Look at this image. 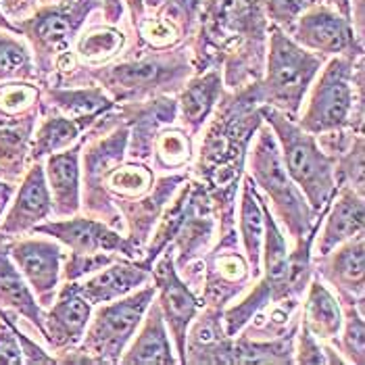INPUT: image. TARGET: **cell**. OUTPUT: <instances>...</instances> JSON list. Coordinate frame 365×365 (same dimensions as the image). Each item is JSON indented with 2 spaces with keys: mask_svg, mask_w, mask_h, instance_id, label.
Masks as SVG:
<instances>
[{
  "mask_svg": "<svg viewBox=\"0 0 365 365\" xmlns=\"http://www.w3.org/2000/svg\"><path fill=\"white\" fill-rule=\"evenodd\" d=\"M222 236H224L222 242L205 263L207 280L202 282L198 299L202 301V305H213V307L224 309L227 301H232L238 292H242L245 284L253 274H251L247 257H242L236 251L234 232L227 230Z\"/></svg>",
  "mask_w": 365,
  "mask_h": 365,
  "instance_id": "5bb4252c",
  "label": "cell"
},
{
  "mask_svg": "<svg viewBox=\"0 0 365 365\" xmlns=\"http://www.w3.org/2000/svg\"><path fill=\"white\" fill-rule=\"evenodd\" d=\"M307 299L303 305L301 324L309 330L317 340H334L342 330V307L338 297L315 276L307 284Z\"/></svg>",
  "mask_w": 365,
  "mask_h": 365,
  "instance_id": "83f0119b",
  "label": "cell"
},
{
  "mask_svg": "<svg viewBox=\"0 0 365 365\" xmlns=\"http://www.w3.org/2000/svg\"><path fill=\"white\" fill-rule=\"evenodd\" d=\"M142 328L130 349L121 355L123 365H173L178 357L173 355L171 342L165 328V319L159 303H150L142 317Z\"/></svg>",
  "mask_w": 365,
  "mask_h": 365,
  "instance_id": "484cf974",
  "label": "cell"
},
{
  "mask_svg": "<svg viewBox=\"0 0 365 365\" xmlns=\"http://www.w3.org/2000/svg\"><path fill=\"white\" fill-rule=\"evenodd\" d=\"M224 90V76L220 67H211L205 73L192 78L180 94V115L184 121V128L190 136H197L202 130L205 121L213 113L217 101L222 98Z\"/></svg>",
  "mask_w": 365,
  "mask_h": 365,
  "instance_id": "4316f807",
  "label": "cell"
},
{
  "mask_svg": "<svg viewBox=\"0 0 365 365\" xmlns=\"http://www.w3.org/2000/svg\"><path fill=\"white\" fill-rule=\"evenodd\" d=\"M259 113L276 136L286 173L303 192L311 211L315 215L322 213L338 190L336 159L328 155L317 138L297 123V119L267 105H259Z\"/></svg>",
  "mask_w": 365,
  "mask_h": 365,
  "instance_id": "3957f363",
  "label": "cell"
},
{
  "mask_svg": "<svg viewBox=\"0 0 365 365\" xmlns=\"http://www.w3.org/2000/svg\"><path fill=\"white\" fill-rule=\"evenodd\" d=\"M17 36L19 34L0 29V84L38 80L31 51Z\"/></svg>",
  "mask_w": 365,
  "mask_h": 365,
  "instance_id": "d6a6232c",
  "label": "cell"
},
{
  "mask_svg": "<svg viewBox=\"0 0 365 365\" xmlns=\"http://www.w3.org/2000/svg\"><path fill=\"white\" fill-rule=\"evenodd\" d=\"M38 113L40 111L9 115L0 111V180L15 184L26 171Z\"/></svg>",
  "mask_w": 365,
  "mask_h": 365,
  "instance_id": "d4e9b609",
  "label": "cell"
},
{
  "mask_svg": "<svg viewBox=\"0 0 365 365\" xmlns=\"http://www.w3.org/2000/svg\"><path fill=\"white\" fill-rule=\"evenodd\" d=\"M24 355L19 340L15 336L13 324L4 309H0V365H21Z\"/></svg>",
  "mask_w": 365,
  "mask_h": 365,
  "instance_id": "60d3db41",
  "label": "cell"
},
{
  "mask_svg": "<svg viewBox=\"0 0 365 365\" xmlns=\"http://www.w3.org/2000/svg\"><path fill=\"white\" fill-rule=\"evenodd\" d=\"M13 195H15V184H11L6 180H0V217L6 211V205L11 202Z\"/></svg>",
  "mask_w": 365,
  "mask_h": 365,
  "instance_id": "7bdbcfd3",
  "label": "cell"
},
{
  "mask_svg": "<svg viewBox=\"0 0 365 365\" xmlns=\"http://www.w3.org/2000/svg\"><path fill=\"white\" fill-rule=\"evenodd\" d=\"M267 42L265 76L255 82L259 103L299 119L305 94L324 67L326 56L303 48L274 24L267 26Z\"/></svg>",
  "mask_w": 365,
  "mask_h": 365,
  "instance_id": "5b68a950",
  "label": "cell"
},
{
  "mask_svg": "<svg viewBox=\"0 0 365 365\" xmlns=\"http://www.w3.org/2000/svg\"><path fill=\"white\" fill-rule=\"evenodd\" d=\"M0 309L13 311L44 334V309L38 305L26 278L9 255V240L0 236Z\"/></svg>",
  "mask_w": 365,
  "mask_h": 365,
  "instance_id": "cb8c5ba5",
  "label": "cell"
},
{
  "mask_svg": "<svg viewBox=\"0 0 365 365\" xmlns=\"http://www.w3.org/2000/svg\"><path fill=\"white\" fill-rule=\"evenodd\" d=\"M153 269H148L140 259L119 257L84 282H78V290L92 307H96L138 290V286L148 284Z\"/></svg>",
  "mask_w": 365,
  "mask_h": 365,
  "instance_id": "ac0fdd59",
  "label": "cell"
},
{
  "mask_svg": "<svg viewBox=\"0 0 365 365\" xmlns=\"http://www.w3.org/2000/svg\"><path fill=\"white\" fill-rule=\"evenodd\" d=\"M155 297L157 288L150 282L134 294L96 305L98 309L90 317L82 342L58 353L63 357H58L56 364H117Z\"/></svg>",
  "mask_w": 365,
  "mask_h": 365,
  "instance_id": "8992f818",
  "label": "cell"
},
{
  "mask_svg": "<svg viewBox=\"0 0 365 365\" xmlns=\"http://www.w3.org/2000/svg\"><path fill=\"white\" fill-rule=\"evenodd\" d=\"M150 157H155L157 169H182L192 159V136L180 128L161 130L155 136Z\"/></svg>",
  "mask_w": 365,
  "mask_h": 365,
  "instance_id": "836d02e7",
  "label": "cell"
},
{
  "mask_svg": "<svg viewBox=\"0 0 365 365\" xmlns=\"http://www.w3.org/2000/svg\"><path fill=\"white\" fill-rule=\"evenodd\" d=\"M134 29L138 34L142 46H146L150 51H168L182 42V36L178 34V29L157 13H153V15L144 13L134 24Z\"/></svg>",
  "mask_w": 365,
  "mask_h": 365,
  "instance_id": "8d00e7d4",
  "label": "cell"
},
{
  "mask_svg": "<svg viewBox=\"0 0 365 365\" xmlns=\"http://www.w3.org/2000/svg\"><path fill=\"white\" fill-rule=\"evenodd\" d=\"M9 255L31 288L42 309L51 307L58 292L65 253L55 238H13Z\"/></svg>",
  "mask_w": 365,
  "mask_h": 365,
  "instance_id": "7c38bea8",
  "label": "cell"
},
{
  "mask_svg": "<svg viewBox=\"0 0 365 365\" xmlns=\"http://www.w3.org/2000/svg\"><path fill=\"white\" fill-rule=\"evenodd\" d=\"M38 6H40V0H0V9L4 13V17L9 21H13L15 26L24 19H28Z\"/></svg>",
  "mask_w": 365,
  "mask_h": 365,
  "instance_id": "b9f144b4",
  "label": "cell"
},
{
  "mask_svg": "<svg viewBox=\"0 0 365 365\" xmlns=\"http://www.w3.org/2000/svg\"><path fill=\"white\" fill-rule=\"evenodd\" d=\"M31 232L55 238L69 247L71 255L113 253L128 259H142V249L128 236H121L117 230L92 217H58V222L51 220L46 224H38Z\"/></svg>",
  "mask_w": 365,
  "mask_h": 365,
  "instance_id": "4fadbf2b",
  "label": "cell"
},
{
  "mask_svg": "<svg viewBox=\"0 0 365 365\" xmlns=\"http://www.w3.org/2000/svg\"><path fill=\"white\" fill-rule=\"evenodd\" d=\"M125 4H128V9H130V15H132V26L140 19L142 15L146 13V6H144V2L142 0H125Z\"/></svg>",
  "mask_w": 365,
  "mask_h": 365,
  "instance_id": "f6af8a7d",
  "label": "cell"
},
{
  "mask_svg": "<svg viewBox=\"0 0 365 365\" xmlns=\"http://www.w3.org/2000/svg\"><path fill=\"white\" fill-rule=\"evenodd\" d=\"M297 322L274 338H232V365H290L294 364V330Z\"/></svg>",
  "mask_w": 365,
  "mask_h": 365,
  "instance_id": "f1b7e54d",
  "label": "cell"
},
{
  "mask_svg": "<svg viewBox=\"0 0 365 365\" xmlns=\"http://www.w3.org/2000/svg\"><path fill=\"white\" fill-rule=\"evenodd\" d=\"M80 153L82 142L48 155L44 175L53 200L55 217H71L80 211Z\"/></svg>",
  "mask_w": 365,
  "mask_h": 365,
  "instance_id": "44dd1931",
  "label": "cell"
},
{
  "mask_svg": "<svg viewBox=\"0 0 365 365\" xmlns=\"http://www.w3.org/2000/svg\"><path fill=\"white\" fill-rule=\"evenodd\" d=\"M195 65L188 61V48L180 51H155V55L138 56L134 61H121L90 69L105 90L111 92L115 103H140L146 96L178 90L190 76Z\"/></svg>",
  "mask_w": 365,
  "mask_h": 365,
  "instance_id": "ba28073f",
  "label": "cell"
},
{
  "mask_svg": "<svg viewBox=\"0 0 365 365\" xmlns=\"http://www.w3.org/2000/svg\"><path fill=\"white\" fill-rule=\"evenodd\" d=\"M103 9V0H71L63 4H42L28 19L19 21V36H26L34 56L38 80H48L55 65L71 55V46L84 28L88 15Z\"/></svg>",
  "mask_w": 365,
  "mask_h": 365,
  "instance_id": "9c48e42d",
  "label": "cell"
},
{
  "mask_svg": "<svg viewBox=\"0 0 365 365\" xmlns=\"http://www.w3.org/2000/svg\"><path fill=\"white\" fill-rule=\"evenodd\" d=\"M53 215V200L48 192L44 168L40 161H34L26 171L19 190L15 192L13 205L9 207L6 215L0 217V236L6 240L19 238L31 232L42 222Z\"/></svg>",
  "mask_w": 365,
  "mask_h": 365,
  "instance_id": "9a60e30c",
  "label": "cell"
},
{
  "mask_svg": "<svg viewBox=\"0 0 365 365\" xmlns=\"http://www.w3.org/2000/svg\"><path fill=\"white\" fill-rule=\"evenodd\" d=\"M319 71L307 109L299 117V125L313 136L346 130L361 132L364 56H334Z\"/></svg>",
  "mask_w": 365,
  "mask_h": 365,
  "instance_id": "277c9868",
  "label": "cell"
},
{
  "mask_svg": "<svg viewBox=\"0 0 365 365\" xmlns=\"http://www.w3.org/2000/svg\"><path fill=\"white\" fill-rule=\"evenodd\" d=\"M326 225L317 240V255L324 257L334 251L349 238L364 232V197H359L349 186H338L336 195L332 198L326 211Z\"/></svg>",
  "mask_w": 365,
  "mask_h": 365,
  "instance_id": "7402d4cb",
  "label": "cell"
},
{
  "mask_svg": "<svg viewBox=\"0 0 365 365\" xmlns=\"http://www.w3.org/2000/svg\"><path fill=\"white\" fill-rule=\"evenodd\" d=\"M317 2L319 0H263V11H265V17L272 19L269 24L278 26L288 34L294 26V21L299 19V15Z\"/></svg>",
  "mask_w": 365,
  "mask_h": 365,
  "instance_id": "74e56055",
  "label": "cell"
},
{
  "mask_svg": "<svg viewBox=\"0 0 365 365\" xmlns=\"http://www.w3.org/2000/svg\"><path fill=\"white\" fill-rule=\"evenodd\" d=\"M240 240L245 245L247 261L253 278L261 274V247H263V207L259 190L251 175L242 182V202H240Z\"/></svg>",
  "mask_w": 365,
  "mask_h": 365,
  "instance_id": "f546056e",
  "label": "cell"
},
{
  "mask_svg": "<svg viewBox=\"0 0 365 365\" xmlns=\"http://www.w3.org/2000/svg\"><path fill=\"white\" fill-rule=\"evenodd\" d=\"M0 29H6V31H13V34H19V29H17V26H15L13 21H9V19L4 17V13H2V9H0Z\"/></svg>",
  "mask_w": 365,
  "mask_h": 365,
  "instance_id": "bcb514c9",
  "label": "cell"
},
{
  "mask_svg": "<svg viewBox=\"0 0 365 365\" xmlns=\"http://www.w3.org/2000/svg\"><path fill=\"white\" fill-rule=\"evenodd\" d=\"M4 313L9 315V319H11V324H13V330H15V336L19 340V346H21V355H24V364L26 365H51L56 364V357L53 355H48L38 342H34L31 338L19 328V324H17V315L13 313V311H6Z\"/></svg>",
  "mask_w": 365,
  "mask_h": 365,
  "instance_id": "ab89813d",
  "label": "cell"
},
{
  "mask_svg": "<svg viewBox=\"0 0 365 365\" xmlns=\"http://www.w3.org/2000/svg\"><path fill=\"white\" fill-rule=\"evenodd\" d=\"M213 200L209 197L202 184H190V192L186 198L184 215L173 236V247H178V272L186 269L190 263L197 261L200 253L207 251L213 238Z\"/></svg>",
  "mask_w": 365,
  "mask_h": 365,
  "instance_id": "e0dca14e",
  "label": "cell"
},
{
  "mask_svg": "<svg viewBox=\"0 0 365 365\" xmlns=\"http://www.w3.org/2000/svg\"><path fill=\"white\" fill-rule=\"evenodd\" d=\"M92 305L78 290V282H67L56 292L53 305L44 311V334L46 344L56 351H69L84 338L88 322L92 317Z\"/></svg>",
  "mask_w": 365,
  "mask_h": 365,
  "instance_id": "2e32d148",
  "label": "cell"
},
{
  "mask_svg": "<svg viewBox=\"0 0 365 365\" xmlns=\"http://www.w3.org/2000/svg\"><path fill=\"white\" fill-rule=\"evenodd\" d=\"M105 180H107V186H109L113 195H117L123 200H136V198H142L150 190L155 175L146 165L128 163V165L111 169Z\"/></svg>",
  "mask_w": 365,
  "mask_h": 365,
  "instance_id": "d590c367",
  "label": "cell"
},
{
  "mask_svg": "<svg viewBox=\"0 0 365 365\" xmlns=\"http://www.w3.org/2000/svg\"><path fill=\"white\" fill-rule=\"evenodd\" d=\"M150 282L157 288L159 307H161V313H163V319L169 326L171 336L175 340L178 364H184L188 326L197 317L202 303L198 301L195 290L180 278V274L175 269L173 245H169L168 249L157 257V263H153V278H150Z\"/></svg>",
  "mask_w": 365,
  "mask_h": 365,
  "instance_id": "8fae6325",
  "label": "cell"
},
{
  "mask_svg": "<svg viewBox=\"0 0 365 365\" xmlns=\"http://www.w3.org/2000/svg\"><path fill=\"white\" fill-rule=\"evenodd\" d=\"M224 309L207 305L205 313L188 326L184 364L232 365V336L225 334Z\"/></svg>",
  "mask_w": 365,
  "mask_h": 365,
  "instance_id": "ffe728a7",
  "label": "cell"
},
{
  "mask_svg": "<svg viewBox=\"0 0 365 365\" xmlns=\"http://www.w3.org/2000/svg\"><path fill=\"white\" fill-rule=\"evenodd\" d=\"M326 2H328L332 9H336L342 17H346V19L353 24V6H351L353 0H326Z\"/></svg>",
  "mask_w": 365,
  "mask_h": 365,
  "instance_id": "ee69618b",
  "label": "cell"
},
{
  "mask_svg": "<svg viewBox=\"0 0 365 365\" xmlns=\"http://www.w3.org/2000/svg\"><path fill=\"white\" fill-rule=\"evenodd\" d=\"M319 278L338 290V299H364L365 238L364 232L349 238L334 251L319 257Z\"/></svg>",
  "mask_w": 365,
  "mask_h": 365,
  "instance_id": "d6986e66",
  "label": "cell"
},
{
  "mask_svg": "<svg viewBox=\"0 0 365 365\" xmlns=\"http://www.w3.org/2000/svg\"><path fill=\"white\" fill-rule=\"evenodd\" d=\"M44 103L61 111L65 117L78 121L84 130L92 128L94 121H98L105 113L115 109V101L111 96L98 88H63V86H46L44 88Z\"/></svg>",
  "mask_w": 365,
  "mask_h": 365,
  "instance_id": "603a6c76",
  "label": "cell"
},
{
  "mask_svg": "<svg viewBox=\"0 0 365 365\" xmlns=\"http://www.w3.org/2000/svg\"><path fill=\"white\" fill-rule=\"evenodd\" d=\"M344 303L342 326L344 334L338 342V349L346 355V364H365V326H364V299H338Z\"/></svg>",
  "mask_w": 365,
  "mask_h": 365,
  "instance_id": "e575fe53",
  "label": "cell"
},
{
  "mask_svg": "<svg viewBox=\"0 0 365 365\" xmlns=\"http://www.w3.org/2000/svg\"><path fill=\"white\" fill-rule=\"evenodd\" d=\"M84 128L65 117V115H46L36 130L31 144H29V159L31 161H42L48 155H55L58 150L69 148L71 144L80 140Z\"/></svg>",
  "mask_w": 365,
  "mask_h": 365,
  "instance_id": "4dcf8cb0",
  "label": "cell"
},
{
  "mask_svg": "<svg viewBox=\"0 0 365 365\" xmlns=\"http://www.w3.org/2000/svg\"><path fill=\"white\" fill-rule=\"evenodd\" d=\"M288 36L303 48L322 56H364V44L355 26L328 2H317L301 13Z\"/></svg>",
  "mask_w": 365,
  "mask_h": 365,
  "instance_id": "30bf717a",
  "label": "cell"
},
{
  "mask_svg": "<svg viewBox=\"0 0 365 365\" xmlns=\"http://www.w3.org/2000/svg\"><path fill=\"white\" fill-rule=\"evenodd\" d=\"M255 134V144L247 150L251 180L257 190H263L272 200V207L278 213L282 224L286 225V232L290 234L294 245H299L315 227L319 217H315L303 192L286 173L278 142L269 125L261 123Z\"/></svg>",
  "mask_w": 365,
  "mask_h": 365,
  "instance_id": "52a82bcc",
  "label": "cell"
},
{
  "mask_svg": "<svg viewBox=\"0 0 365 365\" xmlns=\"http://www.w3.org/2000/svg\"><path fill=\"white\" fill-rule=\"evenodd\" d=\"M63 2H71V0H40V4H63Z\"/></svg>",
  "mask_w": 365,
  "mask_h": 365,
  "instance_id": "c3c4849f",
  "label": "cell"
},
{
  "mask_svg": "<svg viewBox=\"0 0 365 365\" xmlns=\"http://www.w3.org/2000/svg\"><path fill=\"white\" fill-rule=\"evenodd\" d=\"M299 334H297V351H294V364L301 365H324L328 364V353H326V346L319 344V340L311 334L309 330L301 324L299 328Z\"/></svg>",
  "mask_w": 365,
  "mask_h": 365,
  "instance_id": "f35d334b",
  "label": "cell"
},
{
  "mask_svg": "<svg viewBox=\"0 0 365 365\" xmlns=\"http://www.w3.org/2000/svg\"><path fill=\"white\" fill-rule=\"evenodd\" d=\"M76 55L86 67L96 69L107 65L125 46V34L113 26H94L76 38Z\"/></svg>",
  "mask_w": 365,
  "mask_h": 365,
  "instance_id": "1f68e13d",
  "label": "cell"
},
{
  "mask_svg": "<svg viewBox=\"0 0 365 365\" xmlns=\"http://www.w3.org/2000/svg\"><path fill=\"white\" fill-rule=\"evenodd\" d=\"M197 26V71L225 63V84L232 90L245 88V80H261L269 26L263 0H207Z\"/></svg>",
  "mask_w": 365,
  "mask_h": 365,
  "instance_id": "6da1fadb",
  "label": "cell"
},
{
  "mask_svg": "<svg viewBox=\"0 0 365 365\" xmlns=\"http://www.w3.org/2000/svg\"><path fill=\"white\" fill-rule=\"evenodd\" d=\"M142 2H144V6H146V9H153V11H155V9H159V6L163 4V0H142Z\"/></svg>",
  "mask_w": 365,
  "mask_h": 365,
  "instance_id": "7dc6e473",
  "label": "cell"
},
{
  "mask_svg": "<svg viewBox=\"0 0 365 365\" xmlns=\"http://www.w3.org/2000/svg\"><path fill=\"white\" fill-rule=\"evenodd\" d=\"M259 105L255 82L225 96L200 144L198 175L211 200L220 207L222 234L232 230L230 217L234 213V197L245 171L247 150L257 128L263 123Z\"/></svg>",
  "mask_w": 365,
  "mask_h": 365,
  "instance_id": "7a4b0ae2",
  "label": "cell"
}]
</instances>
